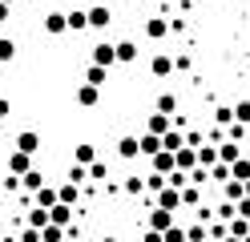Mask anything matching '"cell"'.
<instances>
[{"instance_id": "obj_36", "label": "cell", "mask_w": 250, "mask_h": 242, "mask_svg": "<svg viewBox=\"0 0 250 242\" xmlns=\"http://www.w3.org/2000/svg\"><path fill=\"white\" fill-rule=\"evenodd\" d=\"M89 177H93V182H105V177H109V166H105V161H93V166H89Z\"/></svg>"}, {"instance_id": "obj_12", "label": "cell", "mask_w": 250, "mask_h": 242, "mask_svg": "<svg viewBox=\"0 0 250 242\" xmlns=\"http://www.w3.org/2000/svg\"><path fill=\"white\" fill-rule=\"evenodd\" d=\"M117 157H125V161L142 157V137H117Z\"/></svg>"}, {"instance_id": "obj_37", "label": "cell", "mask_w": 250, "mask_h": 242, "mask_svg": "<svg viewBox=\"0 0 250 242\" xmlns=\"http://www.w3.org/2000/svg\"><path fill=\"white\" fill-rule=\"evenodd\" d=\"M230 234H234V238H246V234H250V222H246V218H234V222H230Z\"/></svg>"}, {"instance_id": "obj_51", "label": "cell", "mask_w": 250, "mask_h": 242, "mask_svg": "<svg viewBox=\"0 0 250 242\" xmlns=\"http://www.w3.org/2000/svg\"><path fill=\"white\" fill-rule=\"evenodd\" d=\"M246 198H250V182H246Z\"/></svg>"}, {"instance_id": "obj_16", "label": "cell", "mask_w": 250, "mask_h": 242, "mask_svg": "<svg viewBox=\"0 0 250 242\" xmlns=\"http://www.w3.org/2000/svg\"><path fill=\"white\" fill-rule=\"evenodd\" d=\"M146 133H153V137H166V133H169V117H166V113H153V117L146 121Z\"/></svg>"}, {"instance_id": "obj_41", "label": "cell", "mask_w": 250, "mask_h": 242, "mask_svg": "<svg viewBox=\"0 0 250 242\" xmlns=\"http://www.w3.org/2000/svg\"><path fill=\"white\" fill-rule=\"evenodd\" d=\"M17 242H41V230H33V226H24V230H21V238Z\"/></svg>"}, {"instance_id": "obj_1", "label": "cell", "mask_w": 250, "mask_h": 242, "mask_svg": "<svg viewBox=\"0 0 250 242\" xmlns=\"http://www.w3.org/2000/svg\"><path fill=\"white\" fill-rule=\"evenodd\" d=\"M146 226H149V230H158V234H166V230H174V226H178V214H169V210H158V206H153L149 218H146Z\"/></svg>"}, {"instance_id": "obj_15", "label": "cell", "mask_w": 250, "mask_h": 242, "mask_svg": "<svg viewBox=\"0 0 250 242\" xmlns=\"http://www.w3.org/2000/svg\"><path fill=\"white\" fill-rule=\"evenodd\" d=\"M149 73H153V77H169V73H174V57H169V53H158V57L149 61Z\"/></svg>"}, {"instance_id": "obj_20", "label": "cell", "mask_w": 250, "mask_h": 242, "mask_svg": "<svg viewBox=\"0 0 250 242\" xmlns=\"http://www.w3.org/2000/svg\"><path fill=\"white\" fill-rule=\"evenodd\" d=\"M33 230H44L49 226V210H41V206H28V218H24Z\"/></svg>"}, {"instance_id": "obj_35", "label": "cell", "mask_w": 250, "mask_h": 242, "mask_svg": "<svg viewBox=\"0 0 250 242\" xmlns=\"http://www.w3.org/2000/svg\"><path fill=\"white\" fill-rule=\"evenodd\" d=\"M234 121H238V125H250V101H238V105H234Z\"/></svg>"}, {"instance_id": "obj_45", "label": "cell", "mask_w": 250, "mask_h": 242, "mask_svg": "<svg viewBox=\"0 0 250 242\" xmlns=\"http://www.w3.org/2000/svg\"><path fill=\"white\" fill-rule=\"evenodd\" d=\"M238 218H246V222H250V198H242V202H238Z\"/></svg>"}, {"instance_id": "obj_25", "label": "cell", "mask_w": 250, "mask_h": 242, "mask_svg": "<svg viewBox=\"0 0 250 242\" xmlns=\"http://www.w3.org/2000/svg\"><path fill=\"white\" fill-rule=\"evenodd\" d=\"M230 177H234V182H250V157H242V161H234V166H230Z\"/></svg>"}, {"instance_id": "obj_30", "label": "cell", "mask_w": 250, "mask_h": 242, "mask_svg": "<svg viewBox=\"0 0 250 242\" xmlns=\"http://www.w3.org/2000/svg\"><path fill=\"white\" fill-rule=\"evenodd\" d=\"M142 154L158 157V154H162V137H153V133H142Z\"/></svg>"}, {"instance_id": "obj_8", "label": "cell", "mask_w": 250, "mask_h": 242, "mask_svg": "<svg viewBox=\"0 0 250 242\" xmlns=\"http://www.w3.org/2000/svg\"><path fill=\"white\" fill-rule=\"evenodd\" d=\"M149 161H153V174H162L166 182H169V174H178V157H174V154H166V150H162L158 157H149Z\"/></svg>"}, {"instance_id": "obj_4", "label": "cell", "mask_w": 250, "mask_h": 242, "mask_svg": "<svg viewBox=\"0 0 250 242\" xmlns=\"http://www.w3.org/2000/svg\"><path fill=\"white\" fill-rule=\"evenodd\" d=\"M174 157H178V174H186V177H190V174L198 170V150H194V145H182Z\"/></svg>"}, {"instance_id": "obj_52", "label": "cell", "mask_w": 250, "mask_h": 242, "mask_svg": "<svg viewBox=\"0 0 250 242\" xmlns=\"http://www.w3.org/2000/svg\"><path fill=\"white\" fill-rule=\"evenodd\" d=\"M0 133H4V121H0Z\"/></svg>"}, {"instance_id": "obj_31", "label": "cell", "mask_w": 250, "mask_h": 242, "mask_svg": "<svg viewBox=\"0 0 250 242\" xmlns=\"http://www.w3.org/2000/svg\"><path fill=\"white\" fill-rule=\"evenodd\" d=\"M21 186H24V190H44V174H41V170L24 174V177H21Z\"/></svg>"}, {"instance_id": "obj_10", "label": "cell", "mask_w": 250, "mask_h": 242, "mask_svg": "<svg viewBox=\"0 0 250 242\" xmlns=\"http://www.w3.org/2000/svg\"><path fill=\"white\" fill-rule=\"evenodd\" d=\"M49 226H61V230H69V226H73V206L57 202V206L49 210Z\"/></svg>"}, {"instance_id": "obj_27", "label": "cell", "mask_w": 250, "mask_h": 242, "mask_svg": "<svg viewBox=\"0 0 250 242\" xmlns=\"http://www.w3.org/2000/svg\"><path fill=\"white\" fill-rule=\"evenodd\" d=\"M69 28H73V32H85V28H89V12H85V8H73V12H69Z\"/></svg>"}, {"instance_id": "obj_54", "label": "cell", "mask_w": 250, "mask_h": 242, "mask_svg": "<svg viewBox=\"0 0 250 242\" xmlns=\"http://www.w3.org/2000/svg\"><path fill=\"white\" fill-rule=\"evenodd\" d=\"M242 242H250V234H246V238H242Z\"/></svg>"}, {"instance_id": "obj_2", "label": "cell", "mask_w": 250, "mask_h": 242, "mask_svg": "<svg viewBox=\"0 0 250 242\" xmlns=\"http://www.w3.org/2000/svg\"><path fill=\"white\" fill-rule=\"evenodd\" d=\"M44 32H49V37H65V32H69V12H49V16H44Z\"/></svg>"}, {"instance_id": "obj_29", "label": "cell", "mask_w": 250, "mask_h": 242, "mask_svg": "<svg viewBox=\"0 0 250 242\" xmlns=\"http://www.w3.org/2000/svg\"><path fill=\"white\" fill-rule=\"evenodd\" d=\"M206 238H210V230H206L202 222H190V226H186V242H206Z\"/></svg>"}, {"instance_id": "obj_11", "label": "cell", "mask_w": 250, "mask_h": 242, "mask_svg": "<svg viewBox=\"0 0 250 242\" xmlns=\"http://www.w3.org/2000/svg\"><path fill=\"white\" fill-rule=\"evenodd\" d=\"M218 161H222V166L242 161V145H238V141H218Z\"/></svg>"}, {"instance_id": "obj_57", "label": "cell", "mask_w": 250, "mask_h": 242, "mask_svg": "<svg viewBox=\"0 0 250 242\" xmlns=\"http://www.w3.org/2000/svg\"><path fill=\"white\" fill-rule=\"evenodd\" d=\"M85 242H89V238H85Z\"/></svg>"}, {"instance_id": "obj_53", "label": "cell", "mask_w": 250, "mask_h": 242, "mask_svg": "<svg viewBox=\"0 0 250 242\" xmlns=\"http://www.w3.org/2000/svg\"><path fill=\"white\" fill-rule=\"evenodd\" d=\"M0 4H12V0H0Z\"/></svg>"}, {"instance_id": "obj_38", "label": "cell", "mask_w": 250, "mask_h": 242, "mask_svg": "<svg viewBox=\"0 0 250 242\" xmlns=\"http://www.w3.org/2000/svg\"><path fill=\"white\" fill-rule=\"evenodd\" d=\"M210 177H214V182H230V166H222V161H218V166L210 170Z\"/></svg>"}, {"instance_id": "obj_48", "label": "cell", "mask_w": 250, "mask_h": 242, "mask_svg": "<svg viewBox=\"0 0 250 242\" xmlns=\"http://www.w3.org/2000/svg\"><path fill=\"white\" fill-rule=\"evenodd\" d=\"M8 12H12V4H0V24L8 21Z\"/></svg>"}, {"instance_id": "obj_39", "label": "cell", "mask_w": 250, "mask_h": 242, "mask_svg": "<svg viewBox=\"0 0 250 242\" xmlns=\"http://www.w3.org/2000/svg\"><path fill=\"white\" fill-rule=\"evenodd\" d=\"M162 238H166V242H186V226H174V230H166Z\"/></svg>"}, {"instance_id": "obj_9", "label": "cell", "mask_w": 250, "mask_h": 242, "mask_svg": "<svg viewBox=\"0 0 250 242\" xmlns=\"http://www.w3.org/2000/svg\"><path fill=\"white\" fill-rule=\"evenodd\" d=\"M158 210H169V214H178V210H182V190L166 186V190L158 194Z\"/></svg>"}, {"instance_id": "obj_46", "label": "cell", "mask_w": 250, "mask_h": 242, "mask_svg": "<svg viewBox=\"0 0 250 242\" xmlns=\"http://www.w3.org/2000/svg\"><path fill=\"white\" fill-rule=\"evenodd\" d=\"M8 113H12V101H8V97H0V121H4Z\"/></svg>"}, {"instance_id": "obj_43", "label": "cell", "mask_w": 250, "mask_h": 242, "mask_svg": "<svg viewBox=\"0 0 250 242\" xmlns=\"http://www.w3.org/2000/svg\"><path fill=\"white\" fill-rule=\"evenodd\" d=\"M214 121H222V125L234 121V109H214Z\"/></svg>"}, {"instance_id": "obj_22", "label": "cell", "mask_w": 250, "mask_h": 242, "mask_svg": "<svg viewBox=\"0 0 250 242\" xmlns=\"http://www.w3.org/2000/svg\"><path fill=\"white\" fill-rule=\"evenodd\" d=\"M105 81H109V69H101V65H89V69H85V85H105Z\"/></svg>"}, {"instance_id": "obj_13", "label": "cell", "mask_w": 250, "mask_h": 242, "mask_svg": "<svg viewBox=\"0 0 250 242\" xmlns=\"http://www.w3.org/2000/svg\"><path fill=\"white\" fill-rule=\"evenodd\" d=\"M97 101H101V89H97V85H85V81H81V85H77V105L93 109Z\"/></svg>"}, {"instance_id": "obj_14", "label": "cell", "mask_w": 250, "mask_h": 242, "mask_svg": "<svg viewBox=\"0 0 250 242\" xmlns=\"http://www.w3.org/2000/svg\"><path fill=\"white\" fill-rule=\"evenodd\" d=\"M166 32H169V21H166V16H146V37H149V41H162Z\"/></svg>"}, {"instance_id": "obj_47", "label": "cell", "mask_w": 250, "mask_h": 242, "mask_svg": "<svg viewBox=\"0 0 250 242\" xmlns=\"http://www.w3.org/2000/svg\"><path fill=\"white\" fill-rule=\"evenodd\" d=\"M146 242H166V238H162L158 230H146Z\"/></svg>"}, {"instance_id": "obj_5", "label": "cell", "mask_w": 250, "mask_h": 242, "mask_svg": "<svg viewBox=\"0 0 250 242\" xmlns=\"http://www.w3.org/2000/svg\"><path fill=\"white\" fill-rule=\"evenodd\" d=\"M17 150L33 157V154L41 150V133H37V129H21V133H17Z\"/></svg>"}, {"instance_id": "obj_24", "label": "cell", "mask_w": 250, "mask_h": 242, "mask_svg": "<svg viewBox=\"0 0 250 242\" xmlns=\"http://www.w3.org/2000/svg\"><path fill=\"white\" fill-rule=\"evenodd\" d=\"M198 166H210V170L218 166V145H210V141L202 145V150H198Z\"/></svg>"}, {"instance_id": "obj_19", "label": "cell", "mask_w": 250, "mask_h": 242, "mask_svg": "<svg viewBox=\"0 0 250 242\" xmlns=\"http://www.w3.org/2000/svg\"><path fill=\"white\" fill-rule=\"evenodd\" d=\"M137 61V44L133 41H117V65H133Z\"/></svg>"}, {"instance_id": "obj_49", "label": "cell", "mask_w": 250, "mask_h": 242, "mask_svg": "<svg viewBox=\"0 0 250 242\" xmlns=\"http://www.w3.org/2000/svg\"><path fill=\"white\" fill-rule=\"evenodd\" d=\"M222 242H242V238H234V234H230V238H222Z\"/></svg>"}, {"instance_id": "obj_21", "label": "cell", "mask_w": 250, "mask_h": 242, "mask_svg": "<svg viewBox=\"0 0 250 242\" xmlns=\"http://www.w3.org/2000/svg\"><path fill=\"white\" fill-rule=\"evenodd\" d=\"M73 157H77V166H81V170H89L93 161H97V150H93V145H77Z\"/></svg>"}, {"instance_id": "obj_44", "label": "cell", "mask_w": 250, "mask_h": 242, "mask_svg": "<svg viewBox=\"0 0 250 242\" xmlns=\"http://www.w3.org/2000/svg\"><path fill=\"white\" fill-rule=\"evenodd\" d=\"M174 69H178V73H186V69H190V57H186V53H182V57H174Z\"/></svg>"}, {"instance_id": "obj_18", "label": "cell", "mask_w": 250, "mask_h": 242, "mask_svg": "<svg viewBox=\"0 0 250 242\" xmlns=\"http://www.w3.org/2000/svg\"><path fill=\"white\" fill-rule=\"evenodd\" d=\"M182 145H186V133H182V129H169V133L162 137V150H166V154H178Z\"/></svg>"}, {"instance_id": "obj_34", "label": "cell", "mask_w": 250, "mask_h": 242, "mask_svg": "<svg viewBox=\"0 0 250 242\" xmlns=\"http://www.w3.org/2000/svg\"><path fill=\"white\" fill-rule=\"evenodd\" d=\"M41 242H65V230H61V226H44V230H41Z\"/></svg>"}, {"instance_id": "obj_26", "label": "cell", "mask_w": 250, "mask_h": 242, "mask_svg": "<svg viewBox=\"0 0 250 242\" xmlns=\"http://www.w3.org/2000/svg\"><path fill=\"white\" fill-rule=\"evenodd\" d=\"M57 194H61V202H65V206H73L77 198H81V186H77V182H65V186H57Z\"/></svg>"}, {"instance_id": "obj_40", "label": "cell", "mask_w": 250, "mask_h": 242, "mask_svg": "<svg viewBox=\"0 0 250 242\" xmlns=\"http://www.w3.org/2000/svg\"><path fill=\"white\" fill-rule=\"evenodd\" d=\"M242 137H246V125L234 121V125H230V133H226V141H242Z\"/></svg>"}, {"instance_id": "obj_50", "label": "cell", "mask_w": 250, "mask_h": 242, "mask_svg": "<svg viewBox=\"0 0 250 242\" xmlns=\"http://www.w3.org/2000/svg\"><path fill=\"white\" fill-rule=\"evenodd\" d=\"M0 194H4V177H0Z\"/></svg>"}, {"instance_id": "obj_7", "label": "cell", "mask_w": 250, "mask_h": 242, "mask_svg": "<svg viewBox=\"0 0 250 242\" xmlns=\"http://www.w3.org/2000/svg\"><path fill=\"white\" fill-rule=\"evenodd\" d=\"M8 174H17V177L33 174V157H28V154H21V150H12V154H8Z\"/></svg>"}, {"instance_id": "obj_56", "label": "cell", "mask_w": 250, "mask_h": 242, "mask_svg": "<svg viewBox=\"0 0 250 242\" xmlns=\"http://www.w3.org/2000/svg\"><path fill=\"white\" fill-rule=\"evenodd\" d=\"M0 37H4V32H0Z\"/></svg>"}, {"instance_id": "obj_3", "label": "cell", "mask_w": 250, "mask_h": 242, "mask_svg": "<svg viewBox=\"0 0 250 242\" xmlns=\"http://www.w3.org/2000/svg\"><path fill=\"white\" fill-rule=\"evenodd\" d=\"M93 65H101V69H109V65H117V44H109V41L93 44Z\"/></svg>"}, {"instance_id": "obj_23", "label": "cell", "mask_w": 250, "mask_h": 242, "mask_svg": "<svg viewBox=\"0 0 250 242\" xmlns=\"http://www.w3.org/2000/svg\"><path fill=\"white\" fill-rule=\"evenodd\" d=\"M121 190H125V194H133V198H137V194H146V177H137V174H125Z\"/></svg>"}, {"instance_id": "obj_33", "label": "cell", "mask_w": 250, "mask_h": 242, "mask_svg": "<svg viewBox=\"0 0 250 242\" xmlns=\"http://www.w3.org/2000/svg\"><path fill=\"white\" fill-rule=\"evenodd\" d=\"M202 202V190L198 186H182V206H198Z\"/></svg>"}, {"instance_id": "obj_17", "label": "cell", "mask_w": 250, "mask_h": 242, "mask_svg": "<svg viewBox=\"0 0 250 242\" xmlns=\"http://www.w3.org/2000/svg\"><path fill=\"white\" fill-rule=\"evenodd\" d=\"M41 210H53L57 202H61V194H57V186H44V190H37V198H33Z\"/></svg>"}, {"instance_id": "obj_6", "label": "cell", "mask_w": 250, "mask_h": 242, "mask_svg": "<svg viewBox=\"0 0 250 242\" xmlns=\"http://www.w3.org/2000/svg\"><path fill=\"white\" fill-rule=\"evenodd\" d=\"M85 12H89V24L93 28H109V24H113V8H109V4H93Z\"/></svg>"}, {"instance_id": "obj_28", "label": "cell", "mask_w": 250, "mask_h": 242, "mask_svg": "<svg viewBox=\"0 0 250 242\" xmlns=\"http://www.w3.org/2000/svg\"><path fill=\"white\" fill-rule=\"evenodd\" d=\"M158 113L174 117V113H178V97H174V93H162V97H158Z\"/></svg>"}, {"instance_id": "obj_32", "label": "cell", "mask_w": 250, "mask_h": 242, "mask_svg": "<svg viewBox=\"0 0 250 242\" xmlns=\"http://www.w3.org/2000/svg\"><path fill=\"white\" fill-rule=\"evenodd\" d=\"M0 61H17V41L12 37H0Z\"/></svg>"}, {"instance_id": "obj_55", "label": "cell", "mask_w": 250, "mask_h": 242, "mask_svg": "<svg viewBox=\"0 0 250 242\" xmlns=\"http://www.w3.org/2000/svg\"><path fill=\"white\" fill-rule=\"evenodd\" d=\"M206 242H214V238H206Z\"/></svg>"}, {"instance_id": "obj_42", "label": "cell", "mask_w": 250, "mask_h": 242, "mask_svg": "<svg viewBox=\"0 0 250 242\" xmlns=\"http://www.w3.org/2000/svg\"><path fill=\"white\" fill-rule=\"evenodd\" d=\"M4 190H8V194H17V190H21V177H17V174H8V177H4Z\"/></svg>"}]
</instances>
